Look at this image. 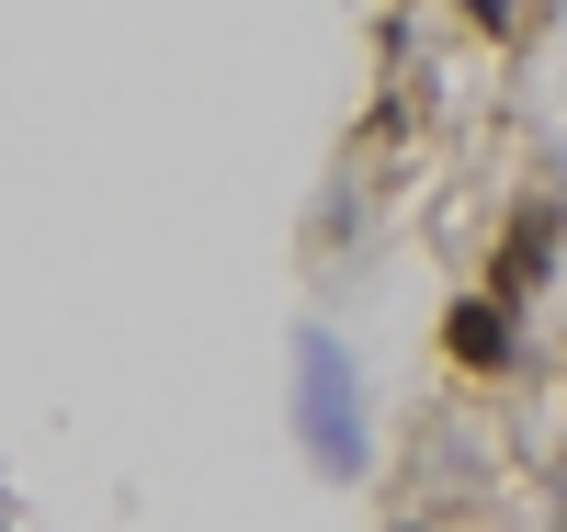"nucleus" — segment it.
<instances>
[{"label":"nucleus","mask_w":567,"mask_h":532,"mask_svg":"<svg viewBox=\"0 0 567 532\" xmlns=\"http://www.w3.org/2000/svg\"><path fill=\"white\" fill-rule=\"evenodd\" d=\"M296 430L329 476H363V385L329 328H296Z\"/></svg>","instance_id":"nucleus-1"},{"label":"nucleus","mask_w":567,"mask_h":532,"mask_svg":"<svg viewBox=\"0 0 567 532\" xmlns=\"http://www.w3.org/2000/svg\"><path fill=\"white\" fill-rule=\"evenodd\" d=\"M556 250H567V205H523L499 227V261H488V295L499 306H534L545 283H556Z\"/></svg>","instance_id":"nucleus-2"},{"label":"nucleus","mask_w":567,"mask_h":532,"mask_svg":"<svg viewBox=\"0 0 567 532\" xmlns=\"http://www.w3.org/2000/svg\"><path fill=\"white\" fill-rule=\"evenodd\" d=\"M523 306H499L488 283L477 295H454L443 306V352H454V374H523V328H511Z\"/></svg>","instance_id":"nucleus-3"}]
</instances>
